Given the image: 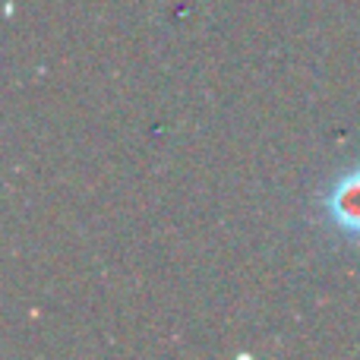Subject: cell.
<instances>
[{"label": "cell", "instance_id": "1", "mask_svg": "<svg viewBox=\"0 0 360 360\" xmlns=\"http://www.w3.org/2000/svg\"><path fill=\"white\" fill-rule=\"evenodd\" d=\"M316 215L326 231L360 250V162L342 168L316 196Z\"/></svg>", "mask_w": 360, "mask_h": 360}]
</instances>
